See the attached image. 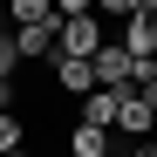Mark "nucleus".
Listing matches in <instances>:
<instances>
[{"label": "nucleus", "instance_id": "nucleus-1", "mask_svg": "<svg viewBox=\"0 0 157 157\" xmlns=\"http://www.w3.org/2000/svg\"><path fill=\"white\" fill-rule=\"evenodd\" d=\"M102 41H109V34H102V21H96V14L55 21V55H68V62H89V55H96Z\"/></svg>", "mask_w": 157, "mask_h": 157}, {"label": "nucleus", "instance_id": "nucleus-2", "mask_svg": "<svg viewBox=\"0 0 157 157\" xmlns=\"http://www.w3.org/2000/svg\"><path fill=\"white\" fill-rule=\"evenodd\" d=\"M116 48H123V55H157V0H150L144 14H130V21H123Z\"/></svg>", "mask_w": 157, "mask_h": 157}, {"label": "nucleus", "instance_id": "nucleus-3", "mask_svg": "<svg viewBox=\"0 0 157 157\" xmlns=\"http://www.w3.org/2000/svg\"><path fill=\"white\" fill-rule=\"evenodd\" d=\"M89 75H96V89H130V55L116 41H102L96 55H89Z\"/></svg>", "mask_w": 157, "mask_h": 157}, {"label": "nucleus", "instance_id": "nucleus-4", "mask_svg": "<svg viewBox=\"0 0 157 157\" xmlns=\"http://www.w3.org/2000/svg\"><path fill=\"white\" fill-rule=\"evenodd\" d=\"M109 130H123V137L137 144V137H150V130H157V109H150L144 96H130V89H123V102H116V123H109Z\"/></svg>", "mask_w": 157, "mask_h": 157}, {"label": "nucleus", "instance_id": "nucleus-5", "mask_svg": "<svg viewBox=\"0 0 157 157\" xmlns=\"http://www.w3.org/2000/svg\"><path fill=\"white\" fill-rule=\"evenodd\" d=\"M14 55H21V62H55V21L14 28Z\"/></svg>", "mask_w": 157, "mask_h": 157}, {"label": "nucleus", "instance_id": "nucleus-6", "mask_svg": "<svg viewBox=\"0 0 157 157\" xmlns=\"http://www.w3.org/2000/svg\"><path fill=\"white\" fill-rule=\"evenodd\" d=\"M48 68H55V89H68L75 102H82V96L96 89V75H89V62H68V55H55V62H48Z\"/></svg>", "mask_w": 157, "mask_h": 157}, {"label": "nucleus", "instance_id": "nucleus-7", "mask_svg": "<svg viewBox=\"0 0 157 157\" xmlns=\"http://www.w3.org/2000/svg\"><path fill=\"white\" fill-rule=\"evenodd\" d=\"M116 102H123V89H89L82 96V123L89 130H109L116 123Z\"/></svg>", "mask_w": 157, "mask_h": 157}, {"label": "nucleus", "instance_id": "nucleus-8", "mask_svg": "<svg viewBox=\"0 0 157 157\" xmlns=\"http://www.w3.org/2000/svg\"><path fill=\"white\" fill-rule=\"evenodd\" d=\"M0 21H7V28H34V21H55V0H0Z\"/></svg>", "mask_w": 157, "mask_h": 157}, {"label": "nucleus", "instance_id": "nucleus-9", "mask_svg": "<svg viewBox=\"0 0 157 157\" xmlns=\"http://www.w3.org/2000/svg\"><path fill=\"white\" fill-rule=\"evenodd\" d=\"M68 157H109V130L75 123V130H68Z\"/></svg>", "mask_w": 157, "mask_h": 157}, {"label": "nucleus", "instance_id": "nucleus-10", "mask_svg": "<svg viewBox=\"0 0 157 157\" xmlns=\"http://www.w3.org/2000/svg\"><path fill=\"white\" fill-rule=\"evenodd\" d=\"M150 7V0H96V21L102 14H109V21H130V14H144Z\"/></svg>", "mask_w": 157, "mask_h": 157}, {"label": "nucleus", "instance_id": "nucleus-11", "mask_svg": "<svg viewBox=\"0 0 157 157\" xmlns=\"http://www.w3.org/2000/svg\"><path fill=\"white\" fill-rule=\"evenodd\" d=\"M14 68H21V55H14V28L0 21V75H14Z\"/></svg>", "mask_w": 157, "mask_h": 157}, {"label": "nucleus", "instance_id": "nucleus-12", "mask_svg": "<svg viewBox=\"0 0 157 157\" xmlns=\"http://www.w3.org/2000/svg\"><path fill=\"white\" fill-rule=\"evenodd\" d=\"M0 150H21V116L0 109Z\"/></svg>", "mask_w": 157, "mask_h": 157}, {"label": "nucleus", "instance_id": "nucleus-13", "mask_svg": "<svg viewBox=\"0 0 157 157\" xmlns=\"http://www.w3.org/2000/svg\"><path fill=\"white\" fill-rule=\"evenodd\" d=\"M75 14H96V0H55V21H75Z\"/></svg>", "mask_w": 157, "mask_h": 157}, {"label": "nucleus", "instance_id": "nucleus-14", "mask_svg": "<svg viewBox=\"0 0 157 157\" xmlns=\"http://www.w3.org/2000/svg\"><path fill=\"white\" fill-rule=\"evenodd\" d=\"M0 109H14V75H0Z\"/></svg>", "mask_w": 157, "mask_h": 157}, {"label": "nucleus", "instance_id": "nucleus-15", "mask_svg": "<svg viewBox=\"0 0 157 157\" xmlns=\"http://www.w3.org/2000/svg\"><path fill=\"white\" fill-rule=\"evenodd\" d=\"M130 157H157V144H130Z\"/></svg>", "mask_w": 157, "mask_h": 157}, {"label": "nucleus", "instance_id": "nucleus-16", "mask_svg": "<svg viewBox=\"0 0 157 157\" xmlns=\"http://www.w3.org/2000/svg\"><path fill=\"white\" fill-rule=\"evenodd\" d=\"M0 157H28V144H21V150H0Z\"/></svg>", "mask_w": 157, "mask_h": 157}]
</instances>
